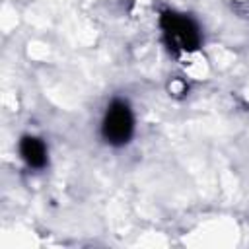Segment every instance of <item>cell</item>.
Masks as SVG:
<instances>
[{
    "label": "cell",
    "instance_id": "cell-1",
    "mask_svg": "<svg viewBox=\"0 0 249 249\" xmlns=\"http://www.w3.org/2000/svg\"><path fill=\"white\" fill-rule=\"evenodd\" d=\"M160 29L163 35L165 45L175 54H191L200 47L202 35L196 21L181 12L165 10L160 14Z\"/></svg>",
    "mask_w": 249,
    "mask_h": 249
},
{
    "label": "cell",
    "instance_id": "cell-3",
    "mask_svg": "<svg viewBox=\"0 0 249 249\" xmlns=\"http://www.w3.org/2000/svg\"><path fill=\"white\" fill-rule=\"evenodd\" d=\"M19 156L25 161L27 167L31 169H43L49 163V150L47 144L43 142V138L33 136V134H25L19 138Z\"/></svg>",
    "mask_w": 249,
    "mask_h": 249
},
{
    "label": "cell",
    "instance_id": "cell-4",
    "mask_svg": "<svg viewBox=\"0 0 249 249\" xmlns=\"http://www.w3.org/2000/svg\"><path fill=\"white\" fill-rule=\"evenodd\" d=\"M169 91H171L173 95H185V93H187V84L177 78V80H173V82L169 84Z\"/></svg>",
    "mask_w": 249,
    "mask_h": 249
},
{
    "label": "cell",
    "instance_id": "cell-2",
    "mask_svg": "<svg viewBox=\"0 0 249 249\" xmlns=\"http://www.w3.org/2000/svg\"><path fill=\"white\" fill-rule=\"evenodd\" d=\"M134 134V113L124 99H113L101 119V136L111 146H124Z\"/></svg>",
    "mask_w": 249,
    "mask_h": 249
}]
</instances>
